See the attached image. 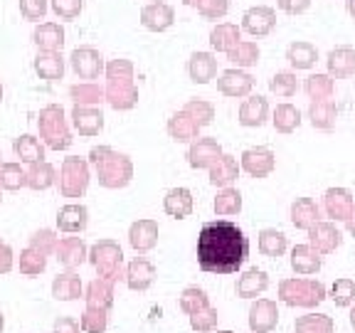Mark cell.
<instances>
[{
    "label": "cell",
    "instance_id": "1",
    "mask_svg": "<svg viewBox=\"0 0 355 333\" xmlns=\"http://www.w3.org/2000/svg\"><path fill=\"white\" fill-rule=\"evenodd\" d=\"M250 257V239L230 220L202 225L198 237V264L210 274H234Z\"/></svg>",
    "mask_w": 355,
    "mask_h": 333
},
{
    "label": "cell",
    "instance_id": "2",
    "mask_svg": "<svg viewBox=\"0 0 355 333\" xmlns=\"http://www.w3.org/2000/svg\"><path fill=\"white\" fill-rule=\"evenodd\" d=\"M106 92L104 96L114 109H131L139 99V92L133 87V65L131 60H111L104 67Z\"/></svg>",
    "mask_w": 355,
    "mask_h": 333
},
{
    "label": "cell",
    "instance_id": "3",
    "mask_svg": "<svg viewBox=\"0 0 355 333\" xmlns=\"http://www.w3.org/2000/svg\"><path fill=\"white\" fill-rule=\"evenodd\" d=\"M92 161H94L96 168H99V178L104 185L119 188V185L128 183L131 163L126 161V155H116L109 148H96V151H92Z\"/></svg>",
    "mask_w": 355,
    "mask_h": 333
},
{
    "label": "cell",
    "instance_id": "4",
    "mask_svg": "<svg viewBox=\"0 0 355 333\" xmlns=\"http://www.w3.org/2000/svg\"><path fill=\"white\" fill-rule=\"evenodd\" d=\"M40 131H42V139H47V144L52 148H67V146L72 144L64 123V111L57 104L42 109V114H40Z\"/></svg>",
    "mask_w": 355,
    "mask_h": 333
},
{
    "label": "cell",
    "instance_id": "5",
    "mask_svg": "<svg viewBox=\"0 0 355 333\" xmlns=\"http://www.w3.org/2000/svg\"><path fill=\"white\" fill-rule=\"evenodd\" d=\"M69 65H72L74 74H77L79 79H87V82H92V79H99V74L104 72V55H101L99 50H94V47H77V50L69 55Z\"/></svg>",
    "mask_w": 355,
    "mask_h": 333
},
{
    "label": "cell",
    "instance_id": "6",
    "mask_svg": "<svg viewBox=\"0 0 355 333\" xmlns=\"http://www.w3.org/2000/svg\"><path fill=\"white\" fill-rule=\"evenodd\" d=\"M173 22H175V10L163 0H153L141 10V25L148 33H166L173 28Z\"/></svg>",
    "mask_w": 355,
    "mask_h": 333
},
{
    "label": "cell",
    "instance_id": "7",
    "mask_svg": "<svg viewBox=\"0 0 355 333\" xmlns=\"http://www.w3.org/2000/svg\"><path fill=\"white\" fill-rule=\"evenodd\" d=\"M277 28V10L269 6H254L242 15V30L254 37H266Z\"/></svg>",
    "mask_w": 355,
    "mask_h": 333
},
{
    "label": "cell",
    "instance_id": "8",
    "mask_svg": "<svg viewBox=\"0 0 355 333\" xmlns=\"http://www.w3.org/2000/svg\"><path fill=\"white\" fill-rule=\"evenodd\" d=\"M254 87V79H252L250 72H244L239 67H232V69H225L217 79V89H220L225 96H232V99H239V96H247Z\"/></svg>",
    "mask_w": 355,
    "mask_h": 333
},
{
    "label": "cell",
    "instance_id": "9",
    "mask_svg": "<svg viewBox=\"0 0 355 333\" xmlns=\"http://www.w3.org/2000/svg\"><path fill=\"white\" fill-rule=\"evenodd\" d=\"M33 42L42 52H62V47H64V28L60 22H40L33 33Z\"/></svg>",
    "mask_w": 355,
    "mask_h": 333
},
{
    "label": "cell",
    "instance_id": "10",
    "mask_svg": "<svg viewBox=\"0 0 355 333\" xmlns=\"http://www.w3.org/2000/svg\"><path fill=\"white\" fill-rule=\"evenodd\" d=\"M188 74L195 84H207L217 74V60L212 52H193L188 62Z\"/></svg>",
    "mask_w": 355,
    "mask_h": 333
},
{
    "label": "cell",
    "instance_id": "11",
    "mask_svg": "<svg viewBox=\"0 0 355 333\" xmlns=\"http://www.w3.org/2000/svg\"><path fill=\"white\" fill-rule=\"evenodd\" d=\"M35 72L44 82H57V79L64 77V57L62 52H42L37 50L35 57Z\"/></svg>",
    "mask_w": 355,
    "mask_h": 333
},
{
    "label": "cell",
    "instance_id": "12",
    "mask_svg": "<svg viewBox=\"0 0 355 333\" xmlns=\"http://www.w3.org/2000/svg\"><path fill=\"white\" fill-rule=\"evenodd\" d=\"M328 72L336 79H345L355 72V50L343 44V47H336V50L328 52Z\"/></svg>",
    "mask_w": 355,
    "mask_h": 333
},
{
    "label": "cell",
    "instance_id": "13",
    "mask_svg": "<svg viewBox=\"0 0 355 333\" xmlns=\"http://www.w3.org/2000/svg\"><path fill=\"white\" fill-rule=\"evenodd\" d=\"M242 166L247 173L257 178H264L274 171V153L269 148H250L244 151L242 155Z\"/></svg>",
    "mask_w": 355,
    "mask_h": 333
},
{
    "label": "cell",
    "instance_id": "14",
    "mask_svg": "<svg viewBox=\"0 0 355 333\" xmlns=\"http://www.w3.org/2000/svg\"><path fill=\"white\" fill-rule=\"evenodd\" d=\"M269 117V104L264 96H250L239 106V123L242 126H261Z\"/></svg>",
    "mask_w": 355,
    "mask_h": 333
},
{
    "label": "cell",
    "instance_id": "15",
    "mask_svg": "<svg viewBox=\"0 0 355 333\" xmlns=\"http://www.w3.org/2000/svg\"><path fill=\"white\" fill-rule=\"evenodd\" d=\"M239 40H242V28L239 25H234V22H220L210 33V47L215 52H227Z\"/></svg>",
    "mask_w": 355,
    "mask_h": 333
},
{
    "label": "cell",
    "instance_id": "16",
    "mask_svg": "<svg viewBox=\"0 0 355 333\" xmlns=\"http://www.w3.org/2000/svg\"><path fill=\"white\" fill-rule=\"evenodd\" d=\"M87 188V166L79 158H69L64 163V180H62V190L67 195H79Z\"/></svg>",
    "mask_w": 355,
    "mask_h": 333
},
{
    "label": "cell",
    "instance_id": "17",
    "mask_svg": "<svg viewBox=\"0 0 355 333\" xmlns=\"http://www.w3.org/2000/svg\"><path fill=\"white\" fill-rule=\"evenodd\" d=\"M286 60L294 69H311L318 60V50L311 42H306V40H296V42L288 44Z\"/></svg>",
    "mask_w": 355,
    "mask_h": 333
},
{
    "label": "cell",
    "instance_id": "18",
    "mask_svg": "<svg viewBox=\"0 0 355 333\" xmlns=\"http://www.w3.org/2000/svg\"><path fill=\"white\" fill-rule=\"evenodd\" d=\"M74 126H77L79 133H84V136H94V133L101 131V126H104V117H101V111L92 109V106H82L77 104L74 106Z\"/></svg>",
    "mask_w": 355,
    "mask_h": 333
},
{
    "label": "cell",
    "instance_id": "19",
    "mask_svg": "<svg viewBox=\"0 0 355 333\" xmlns=\"http://www.w3.org/2000/svg\"><path fill=\"white\" fill-rule=\"evenodd\" d=\"M227 60L232 65H237L239 69H247V67H254L259 62V44L252 42V40H239L234 47H230L227 52Z\"/></svg>",
    "mask_w": 355,
    "mask_h": 333
},
{
    "label": "cell",
    "instance_id": "20",
    "mask_svg": "<svg viewBox=\"0 0 355 333\" xmlns=\"http://www.w3.org/2000/svg\"><path fill=\"white\" fill-rule=\"evenodd\" d=\"M316 220H318V207H316L313 200L299 198L294 205H291V222H294L296 228L309 230V228L316 225Z\"/></svg>",
    "mask_w": 355,
    "mask_h": 333
},
{
    "label": "cell",
    "instance_id": "21",
    "mask_svg": "<svg viewBox=\"0 0 355 333\" xmlns=\"http://www.w3.org/2000/svg\"><path fill=\"white\" fill-rule=\"evenodd\" d=\"M220 155H222V151H220V146H217L215 141H212V139H200L198 144L193 146V151H190V166L205 168V166H210V163H215Z\"/></svg>",
    "mask_w": 355,
    "mask_h": 333
},
{
    "label": "cell",
    "instance_id": "22",
    "mask_svg": "<svg viewBox=\"0 0 355 333\" xmlns=\"http://www.w3.org/2000/svg\"><path fill=\"white\" fill-rule=\"evenodd\" d=\"M326 207H328V215L336 217V220H348L350 212H353V200H350V193L348 190H328Z\"/></svg>",
    "mask_w": 355,
    "mask_h": 333
},
{
    "label": "cell",
    "instance_id": "23",
    "mask_svg": "<svg viewBox=\"0 0 355 333\" xmlns=\"http://www.w3.org/2000/svg\"><path fill=\"white\" fill-rule=\"evenodd\" d=\"M311 230V239H313V244H316L321 252H333L336 247L340 244V232L333 225H328V222H321V225H313Z\"/></svg>",
    "mask_w": 355,
    "mask_h": 333
},
{
    "label": "cell",
    "instance_id": "24",
    "mask_svg": "<svg viewBox=\"0 0 355 333\" xmlns=\"http://www.w3.org/2000/svg\"><path fill=\"white\" fill-rule=\"evenodd\" d=\"M57 222L64 232H79V230L87 228V210L82 205H67L60 210Z\"/></svg>",
    "mask_w": 355,
    "mask_h": 333
},
{
    "label": "cell",
    "instance_id": "25",
    "mask_svg": "<svg viewBox=\"0 0 355 333\" xmlns=\"http://www.w3.org/2000/svg\"><path fill=\"white\" fill-rule=\"evenodd\" d=\"M311 123L318 128H331L336 123V106H333L331 99H313L311 104Z\"/></svg>",
    "mask_w": 355,
    "mask_h": 333
},
{
    "label": "cell",
    "instance_id": "26",
    "mask_svg": "<svg viewBox=\"0 0 355 333\" xmlns=\"http://www.w3.org/2000/svg\"><path fill=\"white\" fill-rule=\"evenodd\" d=\"M193 210V198H190V193L185 188H175V190H171L168 193V198H166V212L168 215H173V217H185L188 212Z\"/></svg>",
    "mask_w": 355,
    "mask_h": 333
},
{
    "label": "cell",
    "instance_id": "27",
    "mask_svg": "<svg viewBox=\"0 0 355 333\" xmlns=\"http://www.w3.org/2000/svg\"><path fill=\"white\" fill-rule=\"evenodd\" d=\"M155 237H158V230H155L153 222L141 220L131 228V244L136 250H150L155 244Z\"/></svg>",
    "mask_w": 355,
    "mask_h": 333
},
{
    "label": "cell",
    "instance_id": "28",
    "mask_svg": "<svg viewBox=\"0 0 355 333\" xmlns=\"http://www.w3.org/2000/svg\"><path fill=\"white\" fill-rule=\"evenodd\" d=\"M291 264H294L296 272L311 274V272H318V269H321V257H318V252L311 250V247L301 244V247H296V250H294Z\"/></svg>",
    "mask_w": 355,
    "mask_h": 333
},
{
    "label": "cell",
    "instance_id": "29",
    "mask_svg": "<svg viewBox=\"0 0 355 333\" xmlns=\"http://www.w3.org/2000/svg\"><path fill=\"white\" fill-rule=\"evenodd\" d=\"M171 133L175 136V141H190L198 133V121L190 117L188 111H180L171 119Z\"/></svg>",
    "mask_w": 355,
    "mask_h": 333
},
{
    "label": "cell",
    "instance_id": "30",
    "mask_svg": "<svg viewBox=\"0 0 355 333\" xmlns=\"http://www.w3.org/2000/svg\"><path fill=\"white\" fill-rule=\"evenodd\" d=\"M69 94H72V99L77 101V104H99V101H104V89L99 87V84L94 82H82V84H74L72 89H69Z\"/></svg>",
    "mask_w": 355,
    "mask_h": 333
},
{
    "label": "cell",
    "instance_id": "31",
    "mask_svg": "<svg viewBox=\"0 0 355 333\" xmlns=\"http://www.w3.org/2000/svg\"><path fill=\"white\" fill-rule=\"evenodd\" d=\"M301 123V114L296 106L291 104H279L277 111H274V126L279 128L282 133H288L294 131L296 126Z\"/></svg>",
    "mask_w": 355,
    "mask_h": 333
},
{
    "label": "cell",
    "instance_id": "32",
    "mask_svg": "<svg viewBox=\"0 0 355 333\" xmlns=\"http://www.w3.org/2000/svg\"><path fill=\"white\" fill-rule=\"evenodd\" d=\"M15 153L20 155L22 161H30V163H37L44 158L42 146H40V141L35 136H20L15 141Z\"/></svg>",
    "mask_w": 355,
    "mask_h": 333
},
{
    "label": "cell",
    "instance_id": "33",
    "mask_svg": "<svg viewBox=\"0 0 355 333\" xmlns=\"http://www.w3.org/2000/svg\"><path fill=\"white\" fill-rule=\"evenodd\" d=\"M237 178V163L230 155H220L217 166L212 168V185H227Z\"/></svg>",
    "mask_w": 355,
    "mask_h": 333
},
{
    "label": "cell",
    "instance_id": "34",
    "mask_svg": "<svg viewBox=\"0 0 355 333\" xmlns=\"http://www.w3.org/2000/svg\"><path fill=\"white\" fill-rule=\"evenodd\" d=\"M259 250L266 257H279L286 250V237L282 232H277V230H264L259 234Z\"/></svg>",
    "mask_w": 355,
    "mask_h": 333
},
{
    "label": "cell",
    "instance_id": "35",
    "mask_svg": "<svg viewBox=\"0 0 355 333\" xmlns=\"http://www.w3.org/2000/svg\"><path fill=\"white\" fill-rule=\"evenodd\" d=\"M50 8L60 20L72 22L82 15L84 10V0H50Z\"/></svg>",
    "mask_w": 355,
    "mask_h": 333
},
{
    "label": "cell",
    "instance_id": "36",
    "mask_svg": "<svg viewBox=\"0 0 355 333\" xmlns=\"http://www.w3.org/2000/svg\"><path fill=\"white\" fill-rule=\"evenodd\" d=\"M306 92L311 99H328L333 94V79L328 74H311L306 79Z\"/></svg>",
    "mask_w": 355,
    "mask_h": 333
},
{
    "label": "cell",
    "instance_id": "37",
    "mask_svg": "<svg viewBox=\"0 0 355 333\" xmlns=\"http://www.w3.org/2000/svg\"><path fill=\"white\" fill-rule=\"evenodd\" d=\"M269 89H272L277 96H294L296 89H299V82H296L294 72H277L269 82Z\"/></svg>",
    "mask_w": 355,
    "mask_h": 333
},
{
    "label": "cell",
    "instance_id": "38",
    "mask_svg": "<svg viewBox=\"0 0 355 333\" xmlns=\"http://www.w3.org/2000/svg\"><path fill=\"white\" fill-rule=\"evenodd\" d=\"M195 8L205 20H222L230 12V0H200Z\"/></svg>",
    "mask_w": 355,
    "mask_h": 333
},
{
    "label": "cell",
    "instance_id": "39",
    "mask_svg": "<svg viewBox=\"0 0 355 333\" xmlns=\"http://www.w3.org/2000/svg\"><path fill=\"white\" fill-rule=\"evenodd\" d=\"M50 10V0H20V15L28 22H40Z\"/></svg>",
    "mask_w": 355,
    "mask_h": 333
},
{
    "label": "cell",
    "instance_id": "40",
    "mask_svg": "<svg viewBox=\"0 0 355 333\" xmlns=\"http://www.w3.org/2000/svg\"><path fill=\"white\" fill-rule=\"evenodd\" d=\"M239 207H242V195H239L237 190H225V193L215 200V210L220 212V215H234V212H239Z\"/></svg>",
    "mask_w": 355,
    "mask_h": 333
},
{
    "label": "cell",
    "instance_id": "41",
    "mask_svg": "<svg viewBox=\"0 0 355 333\" xmlns=\"http://www.w3.org/2000/svg\"><path fill=\"white\" fill-rule=\"evenodd\" d=\"M331 294H333V301H336L338 306H348L350 301H353V296H355L353 279H336V284H333V289H331Z\"/></svg>",
    "mask_w": 355,
    "mask_h": 333
},
{
    "label": "cell",
    "instance_id": "42",
    "mask_svg": "<svg viewBox=\"0 0 355 333\" xmlns=\"http://www.w3.org/2000/svg\"><path fill=\"white\" fill-rule=\"evenodd\" d=\"M185 111H188L190 117L198 121V126H205V123H210L212 121V104H207V101H202V99H193V101H188V106H185Z\"/></svg>",
    "mask_w": 355,
    "mask_h": 333
},
{
    "label": "cell",
    "instance_id": "43",
    "mask_svg": "<svg viewBox=\"0 0 355 333\" xmlns=\"http://www.w3.org/2000/svg\"><path fill=\"white\" fill-rule=\"evenodd\" d=\"M28 183L33 185V188H47V185L52 183V168L47 166V163H35V168L30 171V178Z\"/></svg>",
    "mask_w": 355,
    "mask_h": 333
},
{
    "label": "cell",
    "instance_id": "44",
    "mask_svg": "<svg viewBox=\"0 0 355 333\" xmlns=\"http://www.w3.org/2000/svg\"><path fill=\"white\" fill-rule=\"evenodd\" d=\"M264 287H266V274L259 272V269H250L242 277V282H239V291L242 294H252V289H264Z\"/></svg>",
    "mask_w": 355,
    "mask_h": 333
},
{
    "label": "cell",
    "instance_id": "45",
    "mask_svg": "<svg viewBox=\"0 0 355 333\" xmlns=\"http://www.w3.org/2000/svg\"><path fill=\"white\" fill-rule=\"evenodd\" d=\"M0 183L6 188H20L25 183V176L17 166H3V173H0Z\"/></svg>",
    "mask_w": 355,
    "mask_h": 333
},
{
    "label": "cell",
    "instance_id": "46",
    "mask_svg": "<svg viewBox=\"0 0 355 333\" xmlns=\"http://www.w3.org/2000/svg\"><path fill=\"white\" fill-rule=\"evenodd\" d=\"M82 244L77 242V239H69V242L62 244V259L67 262V264H74V262L82 259Z\"/></svg>",
    "mask_w": 355,
    "mask_h": 333
},
{
    "label": "cell",
    "instance_id": "47",
    "mask_svg": "<svg viewBox=\"0 0 355 333\" xmlns=\"http://www.w3.org/2000/svg\"><path fill=\"white\" fill-rule=\"evenodd\" d=\"M277 6L288 15H301L311 8V0H277Z\"/></svg>",
    "mask_w": 355,
    "mask_h": 333
},
{
    "label": "cell",
    "instance_id": "48",
    "mask_svg": "<svg viewBox=\"0 0 355 333\" xmlns=\"http://www.w3.org/2000/svg\"><path fill=\"white\" fill-rule=\"evenodd\" d=\"M22 266L28 269V272H37V269H42L44 266V259L42 255H35V252H25V259H22Z\"/></svg>",
    "mask_w": 355,
    "mask_h": 333
},
{
    "label": "cell",
    "instance_id": "49",
    "mask_svg": "<svg viewBox=\"0 0 355 333\" xmlns=\"http://www.w3.org/2000/svg\"><path fill=\"white\" fill-rule=\"evenodd\" d=\"M348 228H350V232L355 234V210L350 212V217H348Z\"/></svg>",
    "mask_w": 355,
    "mask_h": 333
},
{
    "label": "cell",
    "instance_id": "50",
    "mask_svg": "<svg viewBox=\"0 0 355 333\" xmlns=\"http://www.w3.org/2000/svg\"><path fill=\"white\" fill-rule=\"evenodd\" d=\"M348 12H350V17L355 20V0H348Z\"/></svg>",
    "mask_w": 355,
    "mask_h": 333
},
{
    "label": "cell",
    "instance_id": "51",
    "mask_svg": "<svg viewBox=\"0 0 355 333\" xmlns=\"http://www.w3.org/2000/svg\"><path fill=\"white\" fill-rule=\"evenodd\" d=\"M198 3H200V0H183V6H188V8H195Z\"/></svg>",
    "mask_w": 355,
    "mask_h": 333
},
{
    "label": "cell",
    "instance_id": "52",
    "mask_svg": "<svg viewBox=\"0 0 355 333\" xmlns=\"http://www.w3.org/2000/svg\"><path fill=\"white\" fill-rule=\"evenodd\" d=\"M0 99H3V84H0Z\"/></svg>",
    "mask_w": 355,
    "mask_h": 333
}]
</instances>
